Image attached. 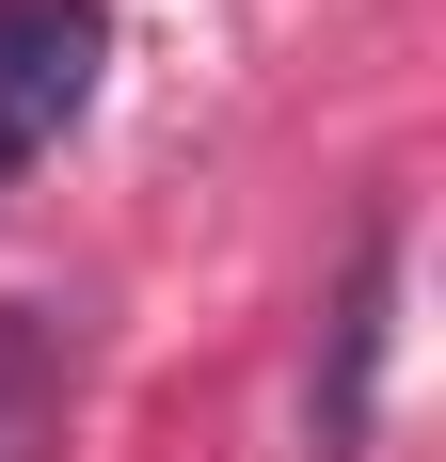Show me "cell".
<instances>
[{"mask_svg": "<svg viewBox=\"0 0 446 462\" xmlns=\"http://www.w3.org/2000/svg\"><path fill=\"white\" fill-rule=\"evenodd\" d=\"M383 303H399V224L367 208L351 272H335V319H319V367H303V447L319 462H367V430H383Z\"/></svg>", "mask_w": 446, "mask_h": 462, "instance_id": "obj_1", "label": "cell"}, {"mask_svg": "<svg viewBox=\"0 0 446 462\" xmlns=\"http://www.w3.org/2000/svg\"><path fill=\"white\" fill-rule=\"evenodd\" d=\"M96 64H112V16L96 0H0V160H48L80 128Z\"/></svg>", "mask_w": 446, "mask_h": 462, "instance_id": "obj_2", "label": "cell"}, {"mask_svg": "<svg viewBox=\"0 0 446 462\" xmlns=\"http://www.w3.org/2000/svg\"><path fill=\"white\" fill-rule=\"evenodd\" d=\"M48 430H64V335L48 303H0V462H48Z\"/></svg>", "mask_w": 446, "mask_h": 462, "instance_id": "obj_3", "label": "cell"}, {"mask_svg": "<svg viewBox=\"0 0 446 462\" xmlns=\"http://www.w3.org/2000/svg\"><path fill=\"white\" fill-rule=\"evenodd\" d=\"M0 176H16V160H0Z\"/></svg>", "mask_w": 446, "mask_h": 462, "instance_id": "obj_4", "label": "cell"}]
</instances>
